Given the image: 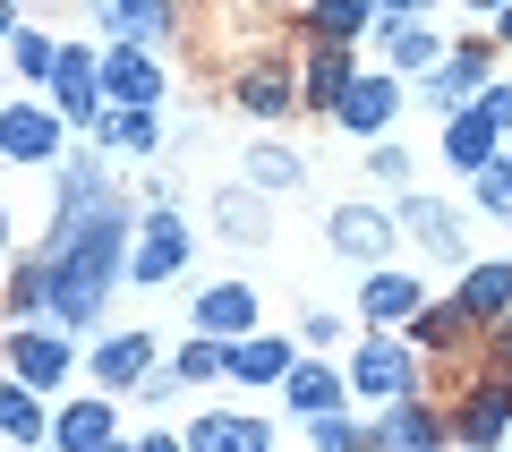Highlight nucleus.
I'll list each match as a JSON object with an SVG mask.
<instances>
[{
  "instance_id": "nucleus-36",
  "label": "nucleus",
  "mask_w": 512,
  "mask_h": 452,
  "mask_svg": "<svg viewBox=\"0 0 512 452\" xmlns=\"http://www.w3.org/2000/svg\"><path fill=\"white\" fill-rule=\"evenodd\" d=\"M376 9H384V18H419L427 0H376Z\"/></svg>"
},
{
  "instance_id": "nucleus-11",
  "label": "nucleus",
  "mask_w": 512,
  "mask_h": 452,
  "mask_svg": "<svg viewBox=\"0 0 512 452\" xmlns=\"http://www.w3.org/2000/svg\"><path fill=\"white\" fill-rule=\"evenodd\" d=\"M444 154H453V163H470V171H487V163H495V120H487V103L461 111V120L444 128Z\"/></svg>"
},
{
  "instance_id": "nucleus-31",
  "label": "nucleus",
  "mask_w": 512,
  "mask_h": 452,
  "mask_svg": "<svg viewBox=\"0 0 512 452\" xmlns=\"http://www.w3.org/2000/svg\"><path fill=\"white\" fill-rule=\"evenodd\" d=\"M111 145L146 154V145H154V111H120V120H111Z\"/></svg>"
},
{
  "instance_id": "nucleus-30",
  "label": "nucleus",
  "mask_w": 512,
  "mask_h": 452,
  "mask_svg": "<svg viewBox=\"0 0 512 452\" xmlns=\"http://www.w3.org/2000/svg\"><path fill=\"white\" fill-rule=\"evenodd\" d=\"M248 171H256L265 188H291V180H299V163L282 154V145H256V154H248Z\"/></svg>"
},
{
  "instance_id": "nucleus-42",
  "label": "nucleus",
  "mask_w": 512,
  "mask_h": 452,
  "mask_svg": "<svg viewBox=\"0 0 512 452\" xmlns=\"http://www.w3.org/2000/svg\"><path fill=\"white\" fill-rule=\"evenodd\" d=\"M103 452H120V444H103Z\"/></svg>"
},
{
  "instance_id": "nucleus-33",
  "label": "nucleus",
  "mask_w": 512,
  "mask_h": 452,
  "mask_svg": "<svg viewBox=\"0 0 512 452\" xmlns=\"http://www.w3.org/2000/svg\"><path fill=\"white\" fill-rule=\"evenodd\" d=\"M282 103H291L282 77H248V111H282Z\"/></svg>"
},
{
  "instance_id": "nucleus-29",
  "label": "nucleus",
  "mask_w": 512,
  "mask_h": 452,
  "mask_svg": "<svg viewBox=\"0 0 512 452\" xmlns=\"http://www.w3.org/2000/svg\"><path fill=\"white\" fill-rule=\"evenodd\" d=\"M316 26H325V35H359V26H367V0H316Z\"/></svg>"
},
{
  "instance_id": "nucleus-16",
  "label": "nucleus",
  "mask_w": 512,
  "mask_h": 452,
  "mask_svg": "<svg viewBox=\"0 0 512 452\" xmlns=\"http://www.w3.org/2000/svg\"><path fill=\"white\" fill-rule=\"evenodd\" d=\"M222 367L248 376V384H265V376H291V350H282V342H248V333H239V342L222 350Z\"/></svg>"
},
{
  "instance_id": "nucleus-7",
  "label": "nucleus",
  "mask_w": 512,
  "mask_h": 452,
  "mask_svg": "<svg viewBox=\"0 0 512 452\" xmlns=\"http://www.w3.org/2000/svg\"><path fill=\"white\" fill-rule=\"evenodd\" d=\"M393 111H402V86H393V77H350L342 86V120L359 128V137H376Z\"/></svg>"
},
{
  "instance_id": "nucleus-26",
  "label": "nucleus",
  "mask_w": 512,
  "mask_h": 452,
  "mask_svg": "<svg viewBox=\"0 0 512 452\" xmlns=\"http://www.w3.org/2000/svg\"><path fill=\"white\" fill-rule=\"evenodd\" d=\"M384 435L410 444V452H427V444H436V418H427V410H393V418H384Z\"/></svg>"
},
{
  "instance_id": "nucleus-38",
  "label": "nucleus",
  "mask_w": 512,
  "mask_h": 452,
  "mask_svg": "<svg viewBox=\"0 0 512 452\" xmlns=\"http://www.w3.org/2000/svg\"><path fill=\"white\" fill-rule=\"evenodd\" d=\"M470 9H512V0H470Z\"/></svg>"
},
{
  "instance_id": "nucleus-15",
  "label": "nucleus",
  "mask_w": 512,
  "mask_h": 452,
  "mask_svg": "<svg viewBox=\"0 0 512 452\" xmlns=\"http://www.w3.org/2000/svg\"><path fill=\"white\" fill-rule=\"evenodd\" d=\"M197 325L205 333H248L256 325V299L239 282H222V290H205V299H197Z\"/></svg>"
},
{
  "instance_id": "nucleus-4",
  "label": "nucleus",
  "mask_w": 512,
  "mask_h": 452,
  "mask_svg": "<svg viewBox=\"0 0 512 452\" xmlns=\"http://www.w3.org/2000/svg\"><path fill=\"white\" fill-rule=\"evenodd\" d=\"M103 94H111V103H128V111H146L154 94H163V69L146 60V43H120V52L103 60Z\"/></svg>"
},
{
  "instance_id": "nucleus-40",
  "label": "nucleus",
  "mask_w": 512,
  "mask_h": 452,
  "mask_svg": "<svg viewBox=\"0 0 512 452\" xmlns=\"http://www.w3.org/2000/svg\"><path fill=\"white\" fill-rule=\"evenodd\" d=\"M504 35H512V9H504Z\"/></svg>"
},
{
  "instance_id": "nucleus-9",
  "label": "nucleus",
  "mask_w": 512,
  "mask_h": 452,
  "mask_svg": "<svg viewBox=\"0 0 512 452\" xmlns=\"http://www.w3.org/2000/svg\"><path fill=\"white\" fill-rule=\"evenodd\" d=\"M94 18H103V35H120V43H154L171 26V9L163 0H86Z\"/></svg>"
},
{
  "instance_id": "nucleus-8",
  "label": "nucleus",
  "mask_w": 512,
  "mask_h": 452,
  "mask_svg": "<svg viewBox=\"0 0 512 452\" xmlns=\"http://www.w3.org/2000/svg\"><path fill=\"white\" fill-rule=\"evenodd\" d=\"M52 86H60V103H69V120H94V111H103V60L94 52H60Z\"/></svg>"
},
{
  "instance_id": "nucleus-20",
  "label": "nucleus",
  "mask_w": 512,
  "mask_h": 452,
  "mask_svg": "<svg viewBox=\"0 0 512 452\" xmlns=\"http://www.w3.org/2000/svg\"><path fill=\"white\" fill-rule=\"evenodd\" d=\"M282 384H291V410H299V418H325L333 401H342V384H333L325 367H291Z\"/></svg>"
},
{
  "instance_id": "nucleus-39",
  "label": "nucleus",
  "mask_w": 512,
  "mask_h": 452,
  "mask_svg": "<svg viewBox=\"0 0 512 452\" xmlns=\"http://www.w3.org/2000/svg\"><path fill=\"white\" fill-rule=\"evenodd\" d=\"M0 35H9V0H0Z\"/></svg>"
},
{
  "instance_id": "nucleus-5",
  "label": "nucleus",
  "mask_w": 512,
  "mask_h": 452,
  "mask_svg": "<svg viewBox=\"0 0 512 452\" xmlns=\"http://www.w3.org/2000/svg\"><path fill=\"white\" fill-rule=\"evenodd\" d=\"M333 248H342L350 265L376 273V265H384V248H393V222H384L376 205H342V214H333Z\"/></svg>"
},
{
  "instance_id": "nucleus-10",
  "label": "nucleus",
  "mask_w": 512,
  "mask_h": 452,
  "mask_svg": "<svg viewBox=\"0 0 512 452\" xmlns=\"http://www.w3.org/2000/svg\"><path fill=\"white\" fill-rule=\"evenodd\" d=\"M188 452H274V444H265V427H256V418L205 410V418H197V444H188Z\"/></svg>"
},
{
  "instance_id": "nucleus-14",
  "label": "nucleus",
  "mask_w": 512,
  "mask_h": 452,
  "mask_svg": "<svg viewBox=\"0 0 512 452\" xmlns=\"http://www.w3.org/2000/svg\"><path fill=\"white\" fill-rule=\"evenodd\" d=\"M9 359H18V384H60V367H69V350L52 342V333H18V342H9Z\"/></svg>"
},
{
  "instance_id": "nucleus-1",
  "label": "nucleus",
  "mask_w": 512,
  "mask_h": 452,
  "mask_svg": "<svg viewBox=\"0 0 512 452\" xmlns=\"http://www.w3.org/2000/svg\"><path fill=\"white\" fill-rule=\"evenodd\" d=\"M120 239H128V214L120 205H94V214H60L52 248L35 256L43 265V290H52V316L60 325H94L111 299V282H120Z\"/></svg>"
},
{
  "instance_id": "nucleus-27",
  "label": "nucleus",
  "mask_w": 512,
  "mask_h": 452,
  "mask_svg": "<svg viewBox=\"0 0 512 452\" xmlns=\"http://www.w3.org/2000/svg\"><path fill=\"white\" fill-rule=\"evenodd\" d=\"M9 52H18L26 77H52L60 69V43H43V35H9Z\"/></svg>"
},
{
  "instance_id": "nucleus-22",
  "label": "nucleus",
  "mask_w": 512,
  "mask_h": 452,
  "mask_svg": "<svg viewBox=\"0 0 512 452\" xmlns=\"http://www.w3.org/2000/svg\"><path fill=\"white\" fill-rule=\"evenodd\" d=\"M60 444H69V452H103L111 444V410H103V401L69 410V418H60Z\"/></svg>"
},
{
  "instance_id": "nucleus-3",
  "label": "nucleus",
  "mask_w": 512,
  "mask_h": 452,
  "mask_svg": "<svg viewBox=\"0 0 512 452\" xmlns=\"http://www.w3.org/2000/svg\"><path fill=\"white\" fill-rule=\"evenodd\" d=\"M0 154H9V163H52V154H60V120L35 111V103L0 111Z\"/></svg>"
},
{
  "instance_id": "nucleus-13",
  "label": "nucleus",
  "mask_w": 512,
  "mask_h": 452,
  "mask_svg": "<svg viewBox=\"0 0 512 452\" xmlns=\"http://www.w3.org/2000/svg\"><path fill=\"white\" fill-rule=\"evenodd\" d=\"M478 86H487V60H478V52H453V60H436V77H427L419 94L444 111V103H461V94H478Z\"/></svg>"
},
{
  "instance_id": "nucleus-32",
  "label": "nucleus",
  "mask_w": 512,
  "mask_h": 452,
  "mask_svg": "<svg viewBox=\"0 0 512 452\" xmlns=\"http://www.w3.org/2000/svg\"><path fill=\"white\" fill-rule=\"evenodd\" d=\"M495 427H504V401H470V418H461V435H470V444H495Z\"/></svg>"
},
{
  "instance_id": "nucleus-18",
  "label": "nucleus",
  "mask_w": 512,
  "mask_h": 452,
  "mask_svg": "<svg viewBox=\"0 0 512 452\" xmlns=\"http://www.w3.org/2000/svg\"><path fill=\"white\" fill-rule=\"evenodd\" d=\"M402 222H410V231H419V239H427L436 256H461V222L444 214L436 197H410V205H402Z\"/></svg>"
},
{
  "instance_id": "nucleus-25",
  "label": "nucleus",
  "mask_w": 512,
  "mask_h": 452,
  "mask_svg": "<svg viewBox=\"0 0 512 452\" xmlns=\"http://www.w3.org/2000/svg\"><path fill=\"white\" fill-rule=\"evenodd\" d=\"M342 86H350V60H342V52L308 60V103H342Z\"/></svg>"
},
{
  "instance_id": "nucleus-35",
  "label": "nucleus",
  "mask_w": 512,
  "mask_h": 452,
  "mask_svg": "<svg viewBox=\"0 0 512 452\" xmlns=\"http://www.w3.org/2000/svg\"><path fill=\"white\" fill-rule=\"evenodd\" d=\"M487 120H495V128H512V86H495V94H487Z\"/></svg>"
},
{
  "instance_id": "nucleus-24",
  "label": "nucleus",
  "mask_w": 512,
  "mask_h": 452,
  "mask_svg": "<svg viewBox=\"0 0 512 452\" xmlns=\"http://www.w3.org/2000/svg\"><path fill=\"white\" fill-rule=\"evenodd\" d=\"M0 435H26V444L43 435V410H35V393H26V384H0Z\"/></svg>"
},
{
  "instance_id": "nucleus-12",
  "label": "nucleus",
  "mask_w": 512,
  "mask_h": 452,
  "mask_svg": "<svg viewBox=\"0 0 512 452\" xmlns=\"http://www.w3.org/2000/svg\"><path fill=\"white\" fill-rule=\"evenodd\" d=\"M146 367H154V333H120V342L94 350V376H103V384H137Z\"/></svg>"
},
{
  "instance_id": "nucleus-23",
  "label": "nucleus",
  "mask_w": 512,
  "mask_h": 452,
  "mask_svg": "<svg viewBox=\"0 0 512 452\" xmlns=\"http://www.w3.org/2000/svg\"><path fill=\"white\" fill-rule=\"evenodd\" d=\"M222 239H248V248H256V239H265V231H274V222H265V205H256V197H239V188H231V197H222Z\"/></svg>"
},
{
  "instance_id": "nucleus-19",
  "label": "nucleus",
  "mask_w": 512,
  "mask_h": 452,
  "mask_svg": "<svg viewBox=\"0 0 512 452\" xmlns=\"http://www.w3.org/2000/svg\"><path fill=\"white\" fill-rule=\"evenodd\" d=\"M359 308H367V316H419V290H410L402 273H384V265H376V273L359 282Z\"/></svg>"
},
{
  "instance_id": "nucleus-28",
  "label": "nucleus",
  "mask_w": 512,
  "mask_h": 452,
  "mask_svg": "<svg viewBox=\"0 0 512 452\" xmlns=\"http://www.w3.org/2000/svg\"><path fill=\"white\" fill-rule=\"evenodd\" d=\"M478 205L512 222V163H487V171H478Z\"/></svg>"
},
{
  "instance_id": "nucleus-41",
  "label": "nucleus",
  "mask_w": 512,
  "mask_h": 452,
  "mask_svg": "<svg viewBox=\"0 0 512 452\" xmlns=\"http://www.w3.org/2000/svg\"><path fill=\"white\" fill-rule=\"evenodd\" d=\"M0 239H9V222H0Z\"/></svg>"
},
{
  "instance_id": "nucleus-17",
  "label": "nucleus",
  "mask_w": 512,
  "mask_h": 452,
  "mask_svg": "<svg viewBox=\"0 0 512 452\" xmlns=\"http://www.w3.org/2000/svg\"><path fill=\"white\" fill-rule=\"evenodd\" d=\"M461 308H470V316H504V308H512V265H470Z\"/></svg>"
},
{
  "instance_id": "nucleus-21",
  "label": "nucleus",
  "mask_w": 512,
  "mask_h": 452,
  "mask_svg": "<svg viewBox=\"0 0 512 452\" xmlns=\"http://www.w3.org/2000/svg\"><path fill=\"white\" fill-rule=\"evenodd\" d=\"M384 52H393V60H402V69H436V35H419V26H410V18H384Z\"/></svg>"
},
{
  "instance_id": "nucleus-37",
  "label": "nucleus",
  "mask_w": 512,
  "mask_h": 452,
  "mask_svg": "<svg viewBox=\"0 0 512 452\" xmlns=\"http://www.w3.org/2000/svg\"><path fill=\"white\" fill-rule=\"evenodd\" d=\"M146 452H188V444H171V435H154V444H146Z\"/></svg>"
},
{
  "instance_id": "nucleus-2",
  "label": "nucleus",
  "mask_w": 512,
  "mask_h": 452,
  "mask_svg": "<svg viewBox=\"0 0 512 452\" xmlns=\"http://www.w3.org/2000/svg\"><path fill=\"white\" fill-rule=\"evenodd\" d=\"M188 265V231H180V214H146V239H137V256H128V282H171V273Z\"/></svg>"
},
{
  "instance_id": "nucleus-34",
  "label": "nucleus",
  "mask_w": 512,
  "mask_h": 452,
  "mask_svg": "<svg viewBox=\"0 0 512 452\" xmlns=\"http://www.w3.org/2000/svg\"><path fill=\"white\" fill-rule=\"evenodd\" d=\"M214 367H222V350H214V342H197V350H180V376H214Z\"/></svg>"
},
{
  "instance_id": "nucleus-6",
  "label": "nucleus",
  "mask_w": 512,
  "mask_h": 452,
  "mask_svg": "<svg viewBox=\"0 0 512 452\" xmlns=\"http://www.w3.org/2000/svg\"><path fill=\"white\" fill-rule=\"evenodd\" d=\"M350 384H359V393L402 401V393H410V350H402V342H367L359 359H350Z\"/></svg>"
}]
</instances>
